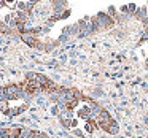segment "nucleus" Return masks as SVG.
<instances>
[{
    "label": "nucleus",
    "mask_w": 148,
    "mask_h": 138,
    "mask_svg": "<svg viewBox=\"0 0 148 138\" xmlns=\"http://www.w3.org/2000/svg\"><path fill=\"white\" fill-rule=\"evenodd\" d=\"M78 105H80V102L78 100H72V102H67L65 103V111H73V109L78 108Z\"/></svg>",
    "instance_id": "nucleus-7"
},
{
    "label": "nucleus",
    "mask_w": 148,
    "mask_h": 138,
    "mask_svg": "<svg viewBox=\"0 0 148 138\" xmlns=\"http://www.w3.org/2000/svg\"><path fill=\"white\" fill-rule=\"evenodd\" d=\"M145 68L148 70V59H147V62H145Z\"/></svg>",
    "instance_id": "nucleus-19"
},
{
    "label": "nucleus",
    "mask_w": 148,
    "mask_h": 138,
    "mask_svg": "<svg viewBox=\"0 0 148 138\" xmlns=\"http://www.w3.org/2000/svg\"><path fill=\"white\" fill-rule=\"evenodd\" d=\"M32 133H34L32 128H24L23 133H21V138H32Z\"/></svg>",
    "instance_id": "nucleus-9"
},
{
    "label": "nucleus",
    "mask_w": 148,
    "mask_h": 138,
    "mask_svg": "<svg viewBox=\"0 0 148 138\" xmlns=\"http://www.w3.org/2000/svg\"><path fill=\"white\" fill-rule=\"evenodd\" d=\"M112 118H113V116L110 114V113L107 111L105 108H103L102 111L99 113V116H97V118H96V121H110V119H112Z\"/></svg>",
    "instance_id": "nucleus-5"
},
{
    "label": "nucleus",
    "mask_w": 148,
    "mask_h": 138,
    "mask_svg": "<svg viewBox=\"0 0 148 138\" xmlns=\"http://www.w3.org/2000/svg\"><path fill=\"white\" fill-rule=\"evenodd\" d=\"M127 8H129V16H134L135 14V11H137V5L135 3H127Z\"/></svg>",
    "instance_id": "nucleus-10"
},
{
    "label": "nucleus",
    "mask_w": 148,
    "mask_h": 138,
    "mask_svg": "<svg viewBox=\"0 0 148 138\" xmlns=\"http://www.w3.org/2000/svg\"><path fill=\"white\" fill-rule=\"evenodd\" d=\"M119 11H121L123 14H129V8H127V5H121V7L118 8Z\"/></svg>",
    "instance_id": "nucleus-15"
},
{
    "label": "nucleus",
    "mask_w": 148,
    "mask_h": 138,
    "mask_svg": "<svg viewBox=\"0 0 148 138\" xmlns=\"http://www.w3.org/2000/svg\"><path fill=\"white\" fill-rule=\"evenodd\" d=\"M16 8H18V11H27V2H18Z\"/></svg>",
    "instance_id": "nucleus-11"
},
{
    "label": "nucleus",
    "mask_w": 148,
    "mask_h": 138,
    "mask_svg": "<svg viewBox=\"0 0 148 138\" xmlns=\"http://www.w3.org/2000/svg\"><path fill=\"white\" fill-rule=\"evenodd\" d=\"M77 116H78L80 119H84V121H88V119L92 116V109H91L89 105H84V106H81V108L77 109Z\"/></svg>",
    "instance_id": "nucleus-2"
},
{
    "label": "nucleus",
    "mask_w": 148,
    "mask_h": 138,
    "mask_svg": "<svg viewBox=\"0 0 148 138\" xmlns=\"http://www.w3.org/2000/svg\"><path fill=\"white\" fill-rule=\"evenodd\" d=\"M78 127V119H72V128Z\"/></svg>",
    "instance_id": "nucleus-17"
},
{
    "label": "nucleus",
    "mask_w": 148,
    "mask_h": 138,
    "mask_svg": "<svg viewBox=\"0 0 148 138\" xmlns=\"http://www.w3.org/2000/svg\"><path fill=\"white\" fill-rule=\"evenodd\" d=\"M70 13H72V10H70V8H67V10H65L64 13L58 14V16H59V21H61V19H67V18L70 16Z\"/></svg>",
    "instance_id": "nucleus-12"
},
{
    "label": "nucleus",
    "mask_w": 148,
    "mask_h": 138,
    "mask_svg": "<svg viewBox=\"0 0 148 138\" xmlns=\"http://www.w3.org/2000/svg\"><path fill=\"white\" fill-rule=\"evenodd\" d=\"M73 133L77 135V137H83V132H81V130H78V128H75V130H73Z\"/></svg>",
    "instance_id": "nucleus-18"
},
{
    "label": "nucleus",
    "mask_w": 148,
    "mask_h": 138,
    "mask_svg": "<svg viewBox=\"0 0 148 138\" xmlns=\"http://www.w3.org/2000/svg\"><path fill=\"white\" fill-rule=\"evenodd\" d=\"M26 80L27 81H35L37 80V73L35 71H29V73H26Z\"/></svg>",
    "instance_id": "nucleus-14"
},
{
    "label": "nucleus",
    "mask_w": 148,
    "mask_h": 138,
    "mask_svg": "<svg viewBox=\"0 0 148 138\" xmlns=\"http://www.w3.org/2000/svg\"><path fill=\"white\" fill-rule=\"evenodd\" d=\"M32 138H42V132H38V130H34V133H32Z\"/></svg>",
    "instance_id": "nucleus-16"
},
{
    "label": "nucleus",
    "mask_w": 148,
    "mask_h": 138,
    "mask_svg": "<svg viewBox=\"0 0 148 138\" xmlns=\"http://www.w3.org/2000/svg\"><path fill=\"white\" fill-rule=\"evenodd\" d=\"M37 81H38V86H40V90H43L46 86L49 84V78L46 76V75H43V73H37Z\"/></svg>",
    "instance_id": "nucleus-4"
},
{
    "label": "nucleus",
    "mask_w": 148,
    "mask_h": 138,
    "mask_svg": "<svg viewBox=\"0 0 148 138\" xmlns=\"http://www.w3.org/2000/svg\"><path fill=\"white\" fill-rule=\"evenodd\" d=\"M96 16H97V19H99V22H100V27H102V30L112 29V27L115 26V22H116L113 18H110L108 14H107V11H99Z\"/></svg>",
    "instance_id": "nucleus-1"
},
{
    "label": "nucleus",
    "mask_w": 148,
    "mask_h": 138,
    "mask_svg": "<svg viewBox=\"0 0 148 138\" xmlns=\"http://www.w3.org/2000/svg\"><path fill=\"white\" fill-rule=\"evenodd\" d=\"M97 128H99V125H97V121L94 118H89L88 121H84V130H86V133H94Z\"/></svg>",
    "instance_id": "nucleus-3"
},
{
    "label": "nucleus",
    "mask_w": 148,
    "mask_h": 138,
    "mask_svg": "<svg viewBox=\"0 0 148 138\" xmlns=\"http://www.w3.org/2000/svg\"><path fill=\"white\" fill-rule=\"evenodd\" d=\"M0 138H10V128H0Z\"/></svg>",
    "instance_id": "nucleus-13"
},
{
    "label": "nucleus",
    "mask_w": 148,
    "mask_h": 138,
    "mask_svg": "<svg viewBox=\"0 0 148 138\" xmlns=\"http://www.w3.org/2000/svg\"><path fill=\"white\" fill-rule=\"evenodd\" d=\"M107 14H108L110 18H113V19H116V16H118V8H116L115 5H110V7L107 8Z\"/></svg>",
    "instance_id": "nucleus-8"
},
{
    "label": "nucleus",
    "mask_w": 148,
    "mask_h": 138,
    "mask_svg": "<svg viewBox=\"0 0 148 138\" xmlns=\"http://www.w3.org/2000/svg\"><path fill=\"white\" fill-rule=\"evenodd\" d=\"M119 132V125H118V122L113 119V122H112V125H110L108 128H107V133L108 135H116Z\"/></svg>",
    "instance_id": "nucleus-6"
}]
</instances>
